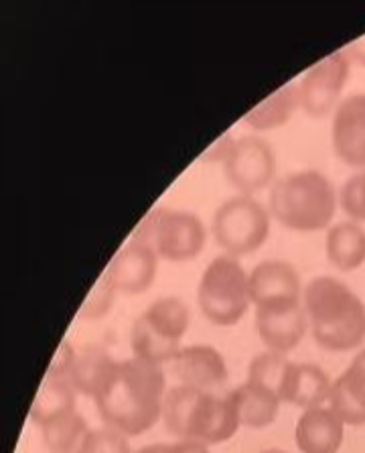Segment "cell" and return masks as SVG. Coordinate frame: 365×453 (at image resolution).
Instances as JSON below:
<instances>
[{"instance_id":"6da1fadb","label":"cell","mask_w":365,"mask_h":453,"mask_svg":"<svg viewBox=\"0 0 365 453\" xmlns=\"http://www.w3.org/2000/svg\"><path fill=\"white\" fill-rule=\"evenodd\" d=\"M164 395L167 376L163 368L141 358H130L116 362L94 403L108 427L134 437L147 434L161 421Z\"/></svg>"},{"instance_id":"7a4b0ae2","label":"cell","mask_w":365,"mask_h":453,"mask_svg":"<svg viewBox=\"0 0 365 453\" xmlns=\"http://www.w3.org/2000/svg\"><path fill=\"white\" fill-rule=\"evenodd\" d=\"M308 327L329 352H351L365 342V303L335 277H315L302 291Z\"/></svg>"},{"instance_id":"3957f363","label":"cell","mask_w":365,"mask_h":453,"mask_svg":"<svg viewBox=\"0 0 365 453\" xmlns=\"http://www.w3.org/2000/svg\"><path fill=\"white\" fill-rule=\"evenodd\" d=\"M163 421L171 435L208 448L230 441L242 427L236 404L230 396H217L209 390L183 384L169 388L164 395Z\"/></svg>"},{"instance_id":"277c9868","label":"cell","mask_w":365,"mask_h":453,"mask_svg":"<svg viewBox=\"0 0 365 453\" xmlns=\"http://www.w3.org/2000/svg\"><path fill=\"white\" fill-rule=\"evenodd\" d=\"M270 216L294 232H321L333 219L339 196L321 171L288 173L272 185Z\"/></svg>"},{"instance_id":"5b68a950","label":"cell","mask_w":365,"mask_h":453,"mask_svg":"<svg viewBox=\"0 0 365 453\" xmlns=\"http://www.w3.org/2000/svg\"><path fill=\"white\" fill-rule=\"evenodd\" d=\"M197 301L213 326H236L252 305L250 273L244 271L236 257L219 254L205 266Z\"/></svg>"},{"instance_id":"8992f818","label":"cell","mask_w":365,"mask_h":453,"mask_svg":"<svg viewBox=\"0 0 365 453\" xmlns=\"http://www.w3.org/2000/svg\"><path fill=\"white\" fill-rule=\"evenodd\" d=\"M189 321L191 313L183 299H156L133 326L130 344H133L134 358L156 364V366L173 362L181 349V340L187 334Z\"/></svg>"},{"instance_id":"52a82bcc","label":"cell","mask_w":365,"mask_h":453,"mask_svg":"<svg viewBox=\"0 0 365 453\" xmlns=\"http://www.w3.org/2000/svg\"><path fill=\"white\" fill-rule=\"evenodd\" d=\"M148 244L158 258L169 263H187L202 254L208 242V230L202 218L185 210L155 208L133 234Z\"/></svg>"},{"instance_id":"ba28073f","label":"cell","mask_w":365,"mask_h":453,"mask_svg":"<svg viewBox=\"0 0 365 453\" xmlns=\"http://www.w3.org/2000/svg\"><path fill=\"white\" fill-rule=\"evenodd\" d=\"M213 238L230 257H244L262 249L270 234V211L250 196H233L216 210Z\"/></svg>"},{"instance_id":"9c48e42d","label":"cell","mask_w":365,"mask_h":453,"mask_svg":"<svg viewBox=\"0 0 365 453\" xmlns=\"http://www.w3.org/2000/svg\"><path fill=\"white\" fill-rule=\"evenodd\" d=\"M225 181L240 196H250L264 189L277 173V157L272 147L260 136H242L232 142L222 161Z\"/></svg>"},{"instance_id":"30bf717a","label":"cell","mask_w":365,"mask_h":453,"mask_svg":"<svg viewBox=\"0 0 365 453\" xmlns=\"http://www.w3.org/2000/svg\"><path fill=\"white\" fill-rule=\"evenodd\" d=\"M351 72V59L346 50L331 53L307 72L299 84L300 110L311 119H325L337 110Z\"/></svg>"},{"instance_id":"8fae6325","label":"cell","mask_w":365,"mask_h":453,"mask_svg":"<svg viewBox=\"0 0 365 453\" xmlns=\"http://www.w3.org/2000/svg\"><path fill=\"white\" fill-rule=\"evenodd\" d=\"M254 307H285L302 303L300 277L286 260H262L250 273Z\"/></svg>"},{"instance_id":"7c38bea8","label":"cell","mask_w":365,"mask_h":453,"mask_svg":"<svg viewBox=\"0 0 365 453\" xmlns=\"http://www.w3.org/2000/svg\"><path fill=\"white\" fill-rule=\"evenodd\" d=\"M331 141L337 159L365 169V94L343 98L333 114Z\"/></svg>"},{"instance_id":"4fadbf2b","label":"cell","mask_w":365,"mask_h":453,"mask_svg":"<svg viewBox=\"0 0 365 453\" xmlns=\"http://www.w3.org/2000/svg\"><path fill=\"white\" fill-rule=\"evenodd\" d=\"M254 324L260 340L270 352L288 354L305 340L308 332V318L305 305L258 307Z\"/></svg>"},{"instance_id":"5bb4252c","label":"cell","mask_w":365,"mask_h":453,"mask_svg":"<svg viewBox=\"0 0 365 453\" xmlns=\"http://www.w3.org/2000/svg\"><path fill=\"white\" fill-rule=\"evenodd\" d=\"M158 257L148 244L130 238L108 266V279L116 291L124 295H141L150 289L156 279Z\"/></svg>"},{"instance_id":"9a60e30c","label":"cell","mask_w":365,"mask_h":453,"mask_svg":"<svg viewBox=\"0 0 365 453\" xmlns=\"http://www.w3.org/2000/svg\"><path fill=\"white\" fill-rule=\"evenodd\" d=\"M175 379L183 387L211 390L222 387L227 379V364L224 356L211 346H187L179 349L171 362Z\"/></svg>"},{"instance_id":"2e32d148","label":"cell","mask_w":365,"mask_h":453,"mask_svg":"<svg viewBox=\"0 0 365 453\" xmlns=\"http://www.w3.org/2000/svg\"><path fill=\"white\" fill-rule=\"evenodd\" d=\"M302 453H337L346 437V423L331 407H313L300 415L294 429Z\"/></svg>"},{"instance_id":"e0dca14e","label":"cell","mask_w":365,"mask_h":453,"mask_svg":"<svg viewBox=\"0 0 365 453\" xmlns=\"http://www.w3.org/2000/svg\"><path fill=\"white\" fill-rule=\"evenodd\" d=\"M327 403L346 425H365V349L333 380Z\"/></svg>"},{"instance_id":"ac0fdd59","label":"cell","mask_w":365,"mask_h":453,"mask_svg":"<svg viewBox=\"0 0 365 453\" xmlns=\"http://www.w3.org/2000/svg\"><path fill=\"white\" fill-rule=\"evenodd\" d=\"M325 250L329 263L337 271L349 273L365 263V230L354 222H337L329 226Z\"/></svg>"},{"instance_id":"d6986e66","label":"cell","mask_w":365,"mask_h":453,"mask_svg":"<svg viewBox=\"0 0 365 453\" xmlns=\"http://www.w3.org/2000/svg\"><path fill=\"white\" fill-rule=\"evenodd\" d=\"M232 403L236 404L240 423L250 429H264L277 421L282 401L270 390L258 387V384L246 382L242 387L233 388L230 395Z\"/></svg>"},{"instance_id":"ffe728a7","label":"cell","mask_w":365,"mask_h":453,"mask_svg":"<svg viewBox=\"0 0 365 453\" xmlns=\"http://www.w3.org/2000/svg\"><path fill=\"white\" fill-rule=\"evenodd\" d=\"M331 387H333V382L321 366H316V364H294L282 403L294 404V407L305 411L321 407L323 403L329 401Z\"/></svg>"},{"instance_id":"44dd1931","label":"cell","mask_w":365,"mask_h":453,"mask_svg":"<svg viewBox=\"0 0 365 453\" xmlns=\"http://www.w3.org/2000/svg\"><path fill=\"white\" fill-rule=\"evenodd\" d=\"M116 368V362L100 346H86L75 354V362L70 374V384L78 395L95 399L106 380Z\"/></svg>"},{"instance_id":"7402d4cb","label":"cell","mask_w":365,"mask_h":453,"mask_svg":"<svg viewBox=\"0 0 365 453\" xmlns=\"http://www.w3.org/2000/svg\"><path fill=\"white\" fill-rule=\"evenodd\" d=\"M300 108V96H299V84H285L278 88L277 92L268 96L264 102L254 106L250 112L246 114L244 122L254 130H274L285 127L288 120L293 119L296 110Z\"/></svg>"},{"instance_id":"603a6c76","label":"cell","mask_w":365,"mask_h":453,"mask_svg":"<svg viewBox=\"0 0 365 453\" xmlns=\"http://www.w3.org/2000/svg\"><path fill=\"white\" fill-rule=\"evenodd\" d=\"M39 429L45 449L49 453H80L89 434L86 418L78 413V409L53 418Z\"/></svg>"},{"instance_id":"cb8c5ba5","label":"cell","mask_w":365,"mask_h":453,"mask_svg":"<svg viewBox=\"0 0 365 453\" xmlns=\"http://www.w3.org/2000/svg\"><path fill=\"white\" fill-rule=\"evenodd\" d=\"M75 396H78V393L73 390L70 380L45 379L35 401H33L31 421L37 427H43L45 423L53 421V418L75 411Z\"/></svg>"},{"instance_id":"d4e9b609","label":"cell","mask_w":365,"mask_h":453,"mask_svg":"<svg viewBox=\"0 0 365 453\" xmlns=\"http://www.w3.org/2000/svg\"><path fill=\"white\" fill-rule=\"evenodd\" d=\"M294 368V362L288 360L286 354L278 352H262L254 356L250 362V368H247V380L252 384H258V387L270 390L282 401L286 393V384L291 379Z\"/></svg>"},{"instance_id":"484cf974","label":"cell","mask_w":365,"mask_h":453,"mask_svg":"<svg viewBox=\"0 0 365 453\" xmlns=\"http://www.w3.org/2000/svg\"><path fill=\"white\" fill-rule=\"evenodd\" d=\"M116 287L112 285V280L108 279V274L104 273V277H102L98 283L94 285V289L89 291L87 299L84 301V305L80 309V318L81 319H100L104 318V315L112 309L114 301H116Z\"/></svg>"},{"instance_id":"4316f807","label":"cell","mask_w":365,"mask_h":453,"mask_svg":"<svg viewBox=\"0 0 365 453\" xmlns=\"http://www.w3.org/2000/svg\"><path fill=\"white\" fill-rule=\"evenodd\" d=\"M80 453H134L130 449L128 437L112 427L89 429Z\"/></svg>"},{"instance_id":"83f0119b","label":"cell","mask_w":365,"mask_h":453,"mask_svg":"<svg viewBox=\"0 0 365 453\" xmlns=\"http://www.w3.org/2000/svg\"><path fill=\"white\" fill-rule=\"evenodd\" d=\"M341 210L354 219V222H365V171L351 175L349 180L343 183L339 194Z\"/></svg>"},{"instance_id":"f1b7e54d","label":"cell","mask_w":365,"mask_h":453,"mask_svg":"<svg viewBox=\"0 0 365 453\" xmlns=\"http://www.w3.org/2000/svg\"><path fill=\"white\" fill-rule=\"evenodd\" d=\"M75 349L72 344L64 342L55 352V358L49 364V370H47V379H61V380H70L73 362H75Z\"/></svg>"},{"instance_id":"f546056e","label":"cell","mask_w":365,"mask_h":453,"mask_svg":"<svg viewBox=\"0 0 365 453\" xmlns=\"http://www.w3.org/2000/svg\"><path fill=\"white\" fill-rule=\"evenodd\" d=\"M134 453H209V448L195 441H181V439H177L175 443L144 445V448L136 449Z\"/></svg>"},{"instance_id":"4dcf8cb0","label":"cell","mask_w":365,"mask_h":453,"mask_svg":"<svg viewBox=\"0 0 365 453\" xmlns=\"http://www.w3.org/2000/svg\"><path fill=\"white\" fill-rule=\"evenodd\" d=\"M346 53H347V58L351 59V64H357V65L365 67V35L360 37V39H355V41H351V43L346 47Z\"/></svg>"},{"instance_id":"1f68e13d","label":"cell","mask_w":365,"mask_h":453,"mask_svg":"<svg viewBox=\"0 0 365 453\" xmlns=\"http://www.w3.org/2000/svg\"><path fill=\"white\" fill-rule=\"evenodd\" d=\"M232 142H233V139L232 136H222V139H219L216 145H213L209 150H208V155H205V159H208V157H211V161H219L222 163L224 159H225V155H227V150H230V147H232Z\"/></svg>"},{"instance_id":"d6a6232c","label":"cell","mask_w":365,"mask_h":453,"mask_svg":"<svg viewBox=\"0 0 365 453\" xmlns=\"http://www.w3.org/2000/svg\"><path fill=\"white\" fill-rule=\"evenodd\" d=\"M260 453H286V451H282V449H264V451H260Z\"/></svg>"}]
</instances>
